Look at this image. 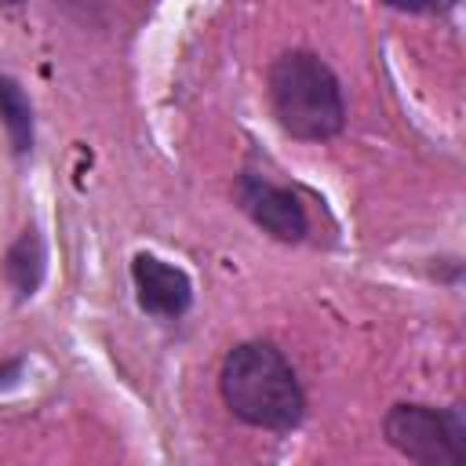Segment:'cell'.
<instances>
[{
  "label": "cell",
  "instance_id": "cell-1",
  "mask_svg": "<svg viewBox=\"0 0 466 466\" xmlns=\"http://www.w3.org/2000/svg\"><path fill=\"white\" fill-rule=\"evenodd\" d=\"M218 393L226 408L255 426V430H295L306 415V390L291 368V360L262 339L237 342L222 357L218 371Z\"/></svg>",
  "mask_w": 466,
  "mask_h": 466
},
{
  "label": "cell",
  "instance_id": "cell-2",
  "mask_svg": "<svg viewBox=\"0 0 466 466\" xmlns=\"http://www.w3.org/2000/svg\"><path fill=\"white\" fill-rule=\"evenodd\" d=\"M269 106L277 124L299 142L335 138L346 124L342 84L313 51H284L269 66Z\"/></svg>",
  "mask_w": 466,
  "mask_h": 466
},
{
  "label": "cell",
  "instance_id": "cell-3",
  "mask_svg": "<svg viewBox=\"0 0 466 466\" xmlns=\"http://www.w3.org/2000/svg\"><path fill=\"white\" fill-rule=\"evenodd\" d=\"M382 433L390 448L419 466H462L466 462V415L459 404L433 408L400 400L386 411Z\"/></svg>",
  "mask_w": 466,
  "mask_h": 466
},
{
  "label": "cell",
  "instance_id": "cell-4",
  "mask_svg": "<svg viewBox=\"0 0 466 466\" xmlns=\"http://www.w3.org/2000/svg\"><path fill=\"white\" fill-rule=\"evenodd\" d=\"M237 204L258 229H266L284 244H299L309 233V215L302 200L288 186H277L255 171H244L237 178Z\"/></svg>",
  "mask_w": 466,
  "mask_h": 466
},
{
  "label": "cell",
  "instance_id": "cell-5",
  "mask_svg": "<svg viewBox=\"0 0 466 466\" xmlns=\"http://www.w3.org/2000/svg\"><path fill=\"white\" fill-rule=\"evenodd\" d=\"M131 284L135 299L149 317L178 320L193 302V280L182 266H171L149 251H138L131 258Z\"/></svg>",
  "mask_w": 466,
  "mask_h": 466
},
{
  "label": "cell",
  "instance_id": "cell-6",
  "mask_svg": "<svg viewBox=\"0 0 466 466\" xmlns=\"http://www.w3.org/2000/svg\"><path fill=\"white\" fill-rule=\"evenodd\" d=\"M4 273H7V280L15 284L18 299H33L36 288L44 284V273H47V248H44V237H40L33 226H25V229L18 233V240L7 248V255H4Z\"/></svg>",
  "mask_w": 466,
  "mask_h": 466
},
{
  "label": "cell",
  "instance_id": "cell-7",
  "mask_svg": "<svg viewBox=\"0 0 466 466\" xmlns=\"http://www.w3.org/2000/svg\"><path fill=\"white\" fill-rule=\"evenodd\" d=\"M0 120L7 127L11 153L25 157L33 149V102L22 91V84L15 76H4V73H0Z\"/></svg>",
  "mask_w": 466,
  "mask_h": 466
},
{
  "label": "cell",
  "instance_id": "cell-8",
  "mask_svg": "<svg viewBox=\"0 0 466 466\" xmlns=\"http://www.w3.org/2000/svg\"><path fill=\"white\" fill-rule=\"evenodd\" d=\"M386 7H397V11H408V15H419V11H433L441 0H382Z\"/></svg>",
  "mask_w": 466,
  "mask_h": 466
},
{
  "label": "cell",
  "instance_id": "cell-9",
  "mask_svg": "<svg viewBox=\"0 0 466 466\" xmlns=\"http://www.w3.org/2000/svg\"><path fill=\"white\" fill-rule=\"evenodd\" d=\"M22 357H7V360H0V386H11L18 375H22Z\"/></svg>",
  "mask_w": 466,
  "mask_h": 466
},
{
  "label": "cell",
  "instance_id": "cell-10",
  "mask_svg": "<svg viewBox=\"0 0 466 466\" xmlns=\"http://www.w3.org/2000/svg\"><path fill=\"white\" fill-rule=\"evenodd\" d=\"M55 4H62L66 11H76L80 18H91V7L102 4V0H55Z\"/></svg>",
  "mask_w": 466,
  "mask_h": 466
},
{
  "label": "cell",
  "instance_id": "cell-11",
  "mask_svg": "<svg viewBox=\"0 0 466 466\" xmlns=\"http://www.w3.org/2000/svg\"><path fill=\"white\" fill-rule=\"evenodd\" d=\"M0 4H7V7H15V4H22V0H0Z\"/></svg>",
  "mask_w": 466,
  "mask_h": 466
}]
</instances>
